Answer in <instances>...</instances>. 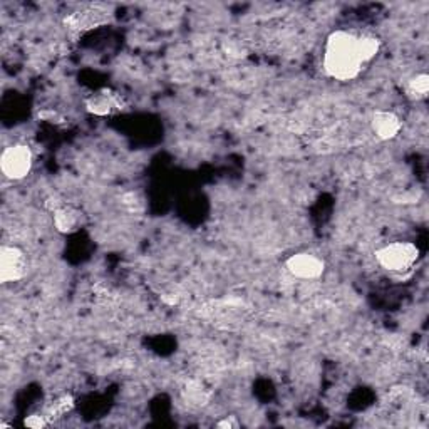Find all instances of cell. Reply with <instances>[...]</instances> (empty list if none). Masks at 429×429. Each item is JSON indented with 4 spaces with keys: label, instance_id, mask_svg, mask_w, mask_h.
<instances>
[{
    "label": "cell",
    "instance_id": "30bf717a",
    "mask_svg": "<svg viewBox=\"0 0 429 429\" xmlns=\"http://www.w3.org/2000/svg\"><path fill=\"white\" fill-rule=\"evenodd\" d=\"M357 47H359V56H361L362 63L367 64L379 54L380 42L372 36H359L357 37Z\"/></svg>",
    "mask_w": 429,
    "mask_h": 429
},
{
    "label": "cell",
    "instance_id": "2e32d148",
    "mask_svg": "<svg viewBox=\"0 0 429 429\" xmlns=\"http://www.w3.org/2000/svg\"><path fill=\"white\" fill-rule=\"evenodd\" d=\"M217 426L218 428H223V429H233V428H238L240 424L233 418V416H229V418H225V419H222V421H218Z\"/></svg>",
    "mask_w": 429,
    "mask_h": 429
},
{
    "label": "cell",
    "instance_id": "9a60e30c",
    "mask_svg": "<svg viewBox=\"0 0 429 429\" xmlns=\"http://www.w3.org/2000/svg\"><path fill=\"white\" fill-rule=\"evenodd\" d=\"M39 117H41L42 121H47V122H52V124H60V122L64 121V117L59 115V113L52 111V109H46V111H42L41 115H39Z\"/></svg>",
    "mask_w": 429,
    "mask_h": 429
},
{
    "label": "cell",
    "instance_id": "6da1fadb",
    "mask_svg": "<svg viewBox=\"0 0 429 429\" xmlns=\"http://www.w3.org/2000/svg\"><path fill=\"white\" fill-rule=\"evenodd\" d=\"M356 34L335 30L327 37L324 49V69L335 81H352L362 71Z\"/></svg>",
    "mask_w": 429,
    "mask_h": 429
},
{
    "label": "cell",
    "instance_id": "9c48e42d",
    "mask_svg": "<svg viewBox=\"0 0 429 429\" xmlns=\"http://www.w3.org/2000/svg\"><path fill=\"white\" fill-rule=\"evenodd\" d=\"M72 408H74V397L71 396V394H64V396H60V397H58V399H54L51 402V406L47 408L44 416L49 419V423H52L54 419L63 418L64 414H68L69 411H72Z\"/></svg>",
    "mask_w": 429,
    "mask_h": 429
},
{
    "label": "cell",
    "instance_id": "7a4b0ae2",
    "mask_svg": "<svg viewBox=\"0 0 429 429\" xmlns=\"http://www.w3.org/2000/svg\"><path fill=\"white\" fill-rule=\"evenodd\" d=\"M419 258V248L411 242H392L376 250V260L384 270L402 274L409 270Z\"/></svg>",
    "mask_w": 429,
    "mask_h": 429
},
{
    "label": "cell",
    "instance_id": "52a82bcc",
    "mask_svg": "<svg viewBox=\"0 0 429 429\" xmlns=\"http://www.w3.org/2000/svg\"><path fill=\"white\" fill-rule=\"evenodd\" d=\"M86 214L81 208H77L76 205L60 203L52 210V223H54V229L63 235H72L76 233L84 226Z\"/></svg>",
    "mask_w": 429,
    "mask_h": 429
},
{
    "label": "cell",
    "instance_id": "3957f363",
    "mask_svg": "<svg viewBox=\"0 0 429 429\" xmlns=\"http://www.w3.org/2000/svg\"><path fill=\"white\" fill-rule=\"evenodd\" d=\"M32 163L34 156L27 144H12L0 156V169L4 177L12 181H19L27 177L32 169Z\"/></svg>",
    "mask_w": 429,
    "mask_h": 429
},
{
    "label": "cell",
    "instance_id": "5b68a950",
    "mask_svg": "<svg viewBox=\"0 0 429 429\" xmlns=\"http://www.w3.org/2000/svg\"><path fill=\"white\" fill-rule=\"evenodd\" d=\"M126 101L117 91L111 87H103V89L94 91L89 98L86 99V109L91 115L106 117L115 116L117 113L124 111Z\"/></svg>",
    "mask_w": 429,
    "mask_h": 429
},
{
    "label": "cell",
    "instance_id": "8fae6325",
    "mask_svg": "<svg viewBox=\"0 0 429 429\" xmlns=\"http://www.w3.org/2000/svg\"><path fill=\"white\" fill-rule=\"evenodd\" d=\"M408 93L414 96L416 99L426 98L429 93V76L428 74H416L414 77L409 79L408 82Z\"/></svg>",
    "mask_w": 429,
    "mask_h": 429
},
{
    "label": "cell",
    "instance_id": "4fadbf2b",
    "mask_svg": "<svg viewBox=\"0 0 429 429\" xmlns=\"http://www.w3.org/2000/svg\"><path fill=\"white\" fill-rule=\"evenodd\" d=\"M49 419L46 418L44 414H30L24 419V426H27L30 429H41L49 426Z\"/></svg>",
    "mask_w": 429,
    "mask_h": 429
},
{
    "label": "cell",
    "instance_id": "8992f818",
    "mask_svg": "<svg viewBox=\"0 0 429 429\" xmlns=\"http://www.w3.org/2000/svg\"><path fill=\"white\" fill-rule=\"evenodd\" d=\"M287 272L295 278L314 280L319 278L326 270V262L321 257L309 252H299L295 255L288 257L286 262Z\"/></svg>",
    "mask_w": 429,
    "mask_h": 429
},
{
    "label": "cell",
    "instance_id": "7c38bea8",
    "mask_svg": "<svg viewBox=\"0 0 429 429\" xmlns=\"http://www.w3.org/2000/svg\"><path fill=\"white\" fill-rule=\"evenodd\" d=\"M185 394H186V399L190 401L191 404L203 406L205 402L208 401L207 389H205L203 384L198 383V380H191V383L188 384L185 389Z\"/></svg>",
    "mask_w": 429,
    "mask_h": 429
},
{
    "label": "cell",
    "instance_id": "277c9868",
    "mask_svg": "<svg viewBox=\"0 0 429 429\" xmlns=\"http://www.w3.org/2000/svg\"><path fill=\"white\" fill-rule=\"evenodd\" d=\"M27 257L15 245H6L0 248V282H19L27 274Z\"/></svg>",
    "mask_w": 429,
    "mask_h": 429
},
{
    "label": "cell",
    "instance_id": "5bb4252c",
    "mask_svg": "<svg viewBox=\"0 0 429 429\" xmlns=\"http://www.w3.org/2000/svg\"><path fill=\"white\" fill-rule=\"evenodd\" d=\"M225 51H226V54L229 56H231V58H243L245 56V51L243 49V46L242 44H240L238 41H229L225 44Z\"/></svg>",
    "mask_w": 429,
    "mask_h": 429
},
{
    "label": "cell",
    "instance_id": "ba28073f",
    "mask_svg": "<svg viewBox=\"0 0 429 429\" xmlns=\"http://www.w3.org/2000/svg\"><path fill=\"white\" fill-rule=\"evenodd\" d=\"M371 128L383 141H391L401 133L402 122L392 111H376L371 117Z\"/></svg>",
    "mask_w": 429,
    "mask_h": 429
}]
</instances>
